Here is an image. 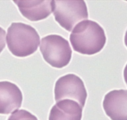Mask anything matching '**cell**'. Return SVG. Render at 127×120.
Wrapping results in <instances>:
<instances>
[{
  "label": "cell",
  "mask_w": 127,
  "mask_h": 120,
  "mask_svg": "<svg viewBox=\"0 0 127 120\" xmlns=\"http://www.w3.org/2000/svg\"><path fill=\"white\" fill-rule=\"evenodd\" d=\"M54 95L56 102L63 100H71L77 102L84 108L87 93L81 78L74 74H67L57 80L55 84Z\"/></svg>",
  "instance_id": "5"
},
{
  "label": "cell",
  "mask_w": 127,
  "mask_h": 120,
  "mask_svg": "<svg viewBox=\"0 0 127 120\" xmlns=\"http://www.w3.org/2000/svg\"><path fill=\"white\" fill-rule=\"evenodd\" d=\"M40 51L44 60L56 68H62L68 65L72 53L69 41L57 35H50L42 38Z\"/></svg>",
  "instance_id": "3"
},
{
  "label": "cell",
  "mask_w": 127,
  "mask_h": 120,
  "mask_svg": "<svg viewBox=\"0 0 127 120\" xmlns=\"http://www.w3.org/2000/svg\"><path fill=\"white\" fill-rule=\"evenodd\" d=\"M22 15L31 21H38L49 16L52 1H14Z\"/></svg>",
  "instance_id": "8"
},
{
  "label": "cell",
  "mask_w": 127,
  "mask_h": 120,
  "mask_svg": "<svg viewBox=\"0 0 127 120\" xmlns=\"http://www.w3.org/2000/svg\"><path fill=\"white\" fill-rule=\"evenodd\" d=\"M8 120H38V119L26 110H17L12 113Z\"/></svg>",
  "instance_id": "10"
},
{
  "label": "cell",
  "mask_w": 127,
  "mask_h": 120,
  "mask_svg": "<svg viewBox=\"0 0 127 120\" xmlns=\"http://www.w3.org/2000/svg\"><path fill=\"white\" fill-rule=\"evenodd\" d=\"M6 43L9 51L17 57H26L36 51L40 37L35 28L23 23H12L8 28Z\"/></svg>",
  "instance_id": "2"
},
{
  "label": "cell",
  "mask_w": 127,
  "mask_h": 120,
  "mask_svg": "<svg viewBox=\"0 0 127 120\" xmlns=\"http://www.w3.org/2000/svg\"><path fill=\"white\" fill-rule=\"evenodd\" d=\"M124 42H125V46H127V30L125 33V35Z\"/></svg>",
  "instance_id": "13"
},
{
  "label": "cell",
  "mask_w": 127,
  "mask_h": 120,
  "mask_svg": "<svg viewBox=\"0 0 127 120\" xmlns=\"http://www.w3.org/2000/svg\"><path fill=\"white\" fill-rule=\"evenodd\" d=\"M83 107L71 100L56 103L50 111L49 120H81Z\"/></svg>",
  "instance_id": "9"
},
{
  "label": "cell",
  "mask_w": 127,
  "mask_h": 120,
  "mask_svg": "<svg viewBox=\"0 0 127 120\" xmlns=\"http://www.w3.org/2000/svg\"><path fill=\"white\" fill-rule=\"evenodd\" d=\"M107 41L103 28L97 22L84 20L72 29L70 41L75 51L85 55L99 53Z\"/></svg>",
  "instance_id": "1"
},
{
  "label": "cell",
  "mask_w": 127,
  "mask_h": 120,
  "mask_svg": "<svg viewBox=\"0 0 127 120\" xmlns=\"http://www.w3.org/2000/svg\"><path fill=\"white\" fill-rule=\"evenodd\" d=\"M103 108L111 120H127V90L115 89L106 94Z\"/></svg>",
  "instance_id": "6"
},
{
  "label": "cell",
  "mask_w": 127,
  "mask_h": 120,
  "mask_svg": "<svg viewBox=\"0 0 127 120\" xmlns=\"http://www.w3.org/2000/svg\"><path fill=\"white\" fill-rule=\"evenodd\" d=\"M52 12L61 27L71 31L80 21L89 17L84 1H52Z\"/></svg>",
  "instance_id": "4"
},
{
  "label": "cell",
  "mask_w": 127,
  "mask_h": 120,
  "mask_svg": "<svg viewBox=\"0 0 127 120\" xmlns=\"http://www.w3.org/2000/svg\"><path fill=\"white\" fill-rule=\"evenodd\" d=\"M6 35L5 30L0 27V53L3 51L6 46Z\"/></svg>",
  "instance_id": "11"
},
{
  "label": "cell",
  "mask_w": 127,
  "mask_h": 120,
  "mask_svg": "<svg viewBox=\"0 0 127 120\" xmlns=\"http://www.w3.org/2000/svg\"><path fill=\"white\" fill-rule=\"evenodd\" d=\"M23 94L19 87L9 81H0V114L8 115L21 108Z\"/></svg>",
  "instance_id": "7"
},
{
  "label": "cell",
  "mask_w": 127,
  "mask_h": 120,
  "mask_svg": "<svg viewBox=\"0 0 127 120\" xmlns=\"http://www.w3.org/2000/svg\"><path fill=\"white\" fill-rule=\"evenodd\" d=\"M123 77H124L125 81L127 85V64H126L124 68V71H123Z\"/></svg>",
  "instance_id": "12"
}]
</instances>
